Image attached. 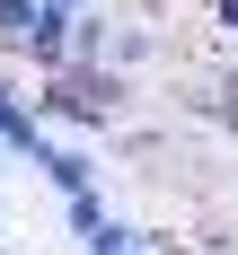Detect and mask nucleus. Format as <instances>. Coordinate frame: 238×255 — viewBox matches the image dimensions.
Returning <instances> with one entry per match:
<instances>
[{
    "mask_svg": "<svg viewBox=\"0 0 238 255\" xmlns=\"http://www.w3.org/2000/svg\"><path fill=\"white\" fill-rule=\"evenodd\" d=\"M230 26H238V0H230Z\"/></svg>",
    "mask_w": 238,
    "mask_h": 255,
    "instance_id": "nucleus-1",
    "label": "nucleus"
}]
</instances>
